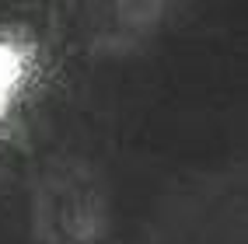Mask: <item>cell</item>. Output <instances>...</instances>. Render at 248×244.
<instances>
[{"mask_svg": "<svg viewBox=\"0 0 248 244\" xmlns=\"http://www.w3.org/2000/svg\"><path fill=\"white\" fill-rule=\"evenodd\" d=\"M108 227V192L88 160L56 157L31 188L35 244H102Z\"/></svg>", "mask_w": 248, "mask_h": 244, "instance_id": "6da1fadb", "label": "cell"}]
</instances>
